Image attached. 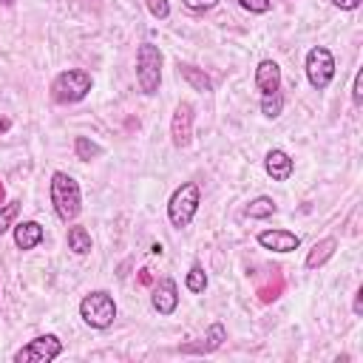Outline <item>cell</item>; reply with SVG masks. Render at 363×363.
Listing matches in <instances>:
<instances>
[{
  "instance_id": "cell-25",
  "label": "cell",
  "mask_w": 363,
  "mask_h": 363,
  "mask_svg": "<svg viewBox=\"0 0 363 363\" xmlns=\"http://www.w3.org/2000/svg\"><path fill=\"white\" fill-rule=\"evenodd\" d=\"M238 3H241V9H247L252 14H267L272 9V0H238Z\"/></svg>"
},
{
  "instance_id": "cell-12",
  "label": "cell",
  "mask_w": 363,
  "mask_h": 363,
  "mask_svg": "<svg viewBox=\"0 0 363 363\" xmlns=\"http://www.w3.org/2000/svg\"><path fill=\"white\" fill-rule=\"evenodd\" d=\"M224 340H227V329H224L221 320H216V323H210L207 335L199 343H187V346H182V352L184 354H207V352H216Z\"/></svg>"
},
{
  "instance_id": "cell-24",
  "label": "cell",
  "mask_w": 363,
  "mask_h": 363,
  "mask_svg": "<svg viewBox=\"0 0 363 363\" xmlns=\"http://www.w3.org/2000/svg\"><path fill=\"white\" fill-rule=\"evenodd\" d=\"M147 3V11L156 17V20H167L170 17V3L167 0H145Z\"/></svg>"
},
{
  "instance_id": "cell-20",
  "label": "cell",
  "mask_w": 363,
  "mask_h": 363,
  "mask_svg": "<svg viewBox=\"0 0 363 363\" xmlns=\"http://www.w3.org/2000/svg\"><path fill=\"white\" fill-rule=\"evenodd\" d=\"M74 153H77V159L91 162V159H96V156L102 153V147H99L96 142H91L88 136H77V142H74Z\"/></svg>"
},
{
  "instance_id": "cell-4",
  "label": "cell",
  "mask_w": 363,
  "mask_h": 363,
  "mask_svg": "<svg viewBox=\"0 0 363 363\" xmlns=\"http://www.w3.org/2000/svg\"><path fill=\"white\" fill-rule=\"evenodd\" d=\"M79 318L91 329H108L116 320V301L108 289H94L79 301Z\"/></svg>"
},
{
  "instance_id": "cell-1",
  "label": "cell",
  "mask_w": 363,
  "mask_h": 363,
  "mask_svg": "<svg viewBox=\"0 0 363 363\" xmlns=\"http://www.w3.org/2000/svg\"><path fill=\"white\" fill-rule=\"evenodd\" d=\"M48 193H51V204H54V213L57 218H62L65 224L74 221L82 210V193H79V184L74 176L57 170L51 173V184H48Z\"/></svg>"
},
{
  "instance_id": "cell-19",
  "label": "cell",
  "mask_w": 363,
  "mask_h": 363,
  "mask_svg": "<svg viewBox=\"0 0 363 363\" xmlns=\"http://www.w3.org/2000/svg\"><path fill=\"white\" fill-rule=\"evenodd\" d=\"M281 111H284V96L275 91V94H264L261 96V113L267 116V119H278L281 116Z\"/></svg>"
},
{
  "instance_id": "cell-26",
  "label": "cell",
  "mask_w": 363,
  "mask_h": 363,
  "mask_svg": "<svg viewBox=\"0 0 363 363\" xmlns=\"http://www.w3.org/2000/svg\"><path fill=\"white\" fill-rule=\"evenodd\" d=\"M352 102H354V105H363V71L354 74V82H352Z\"/></svg>"
},
{
  "instance_id": "cell-13",
  "label": "cell",
  "mask_w": 363,
  "mask_h": 363,
  "mask_svg": "<svg viewBox=\"0 0 363 363\" xmlns=\"http://www.w3.org/2000/svg\"><path fill=\"white\" fill-rule=\"evenodd\" d=\"M255 88L264 94H275L281 91V68L275 60H261L258 68H255Z\"/></svg>"
},
{
  "instance_id": "cell-9",
  "label": "cell",
  "mask_w": 363,
  "mask_h": 363,
  "mask_svg": "<svg viewBox=\"0 0 363 363\" xmlns=\"http://www.w3.org/2000/svg\"><path fill=\"white\" fill-rule=\"evenodd\" d=\"M150 303L159 315H173L176 306H179V289H176V281L173 278H159L156 286H153V295H150Z\"/></svg>"
},
{
  "instance_id": "cell-10",
  "label": "cell",
  "mask_w": 363,
  "mask_h": 363,
  "mask_svg": "<svg viewBox=\"0 0 363 363\" xmlns=\"http://www.w3.org/2000/svg\"><path fill=\"white\" fill-rule=\"evenodd\" d=\"M264 170H267V176H269L272 182H286V179L292 176V170H295V162H292V156H289L286 150L272 147V150L264 156Z\"/></svg>"
},
{
  "instance_id": "cell-22",
  "label": "cell",
  "mask_w": 363,
  "mask_h": 363,
  "mask_svg": "<svg viewBox=\"0 0 363 363\" xmlns=\"http://www.w3.org/2000/svg\"><path fill=\"white\" fill-rule=\"evenodd\" d=\"M17 213H20V201H17V199L0 204V235H3L6 230H11V221L17 218Z\"/></svg>"
},
{
  "instance_id": "cell-5",
  "label": "cell",
  "mask_w": 363,
  "mask_h": 363,
  "mask_svg": "<svg viewBox=\"0 0 363 363\" xmlns=\"http://www.w3.org/2000/svg\"><path fill=\"white\" fill-rule=\"evenodd\" d=\"M136 82L139 91L153 96L162 85V51L153 43H142L136 48Z\"/></svg>"
},
{
  "instance_id": "cell-14",
  "label": "cell",
  "mask_w": 363,
  "mask_h": 363,
  "mask_svg": "<svg viewBox=\"0 0 363 363\" xmlns=\"http://www.w3.org/2000/svg\"><path fill=\"white\" fill-rule=\"evenodd\" d=\"M43 238H45L43 224H37V221H20V224H14V244H17V250H34Z\"/></svg>"
},
{
  "instance_id": "cell-30",
  "label": "cell",
  "mask_w": 363,
  "mask_h": 363,
  "mask_svg": "<svg viewBox=\"0 0 363 363\" xmlns=\"http://www.w3.org/2000/svg\"><path fill=\"white\" fill-rule=\"evenodd\" d=\"M139 284H153V275H150V269H139Z\"/></svg>"
},
{
  "instance_id": "cell-23",
  "label": "cell",
  "mask_w": 363,
  "mask_h": 363,
  "mask_svg": "<svg viewBox=\"0 0 363 363\" xmlns=\"http://www.w3.org/2000/svg\"><path fill=\"white\" fill-rule=\"evenodd\" d=\"M281 289H284V278L278 275V278H275V286H272V284H267V286H258V298H261L264 303H272V301L281 295Z\"/></svg>"
},
{
  "instance_id": "cell-11",
  "label": "cell",
  "mask_w": 363,
  "mask_h": 363,
  "mask_svg": "<svg viewBox=\"0 0 363 363\" xmlns=\"http://www.w3.org/2000/svg\"><path fill=\"white\" fill-rule=\"evenodd\" d=\"M258 244L264 250H275V252H292L301 247V238L292 230H261L258 233Z\"/></svg>"
},
{
  "instance_id": "cell-15",
  "label": "cell",
  "mask_w": 363,
  "mask_h": 363,
  "mask_svg": "<svg viewBox=\"0 0 363 363\" xmlns=\"http://www.w3.org/2000/svg\"><path fill=\"white\" fill-rule=\"evenodd\" d=\"M335 250H337V238H332V235H326V238H320V241H315L312 244V250L306 252V269H318V267H323L332 255H335Z\"/></svg>"
},
{
  "instance_id": "cell-28",
  "label": "cell",
  "mask_w": 363,
  "mask_h": 363,
  "mask_svg": "<svg viewBox=\"0 0 363 363\" xmlns=\"http://www.w3.org/2000/svg\"><path fill=\"white\" fill-rule=\"evenodd\" d=\"M332 6H337V9H343V11H354V9L360 6V0H332Z\"/></svg>"
},
{
  "instance_id": "cell-2",
  "label": "cell",
  "mask_w": 363,
  "mask_h": 363,
  "mask_svg": "<svg viewBox=\"0 0 363 363\" xmlns=\"http://www.w3.org/2000/svg\"><path fill=\"white\" fill-rule=\"evenodd\" d=\"M91 74L82 71V68H68V71H60L54 79H51V99L60 102V105H71V102H82L88 94H91Z\"/></svg>"
},
{
  "instance_id": "cell-31",
  "label": "cell",
  "mask_w": 363,
  "mask_h": 363,
  "mask_svg": "<svg viewBox=\"0 0 363 363\" xmlns=\"http://www.w3.org/2000/svg\"><path fill=\"white\" fill-rule=\"evenodd\" d=\"M9 128H11V119L9 116H0V133H6Z\"/></svg>"
},
{
  "instance_id": "cell-16",
  "label": "cell",
  "mask_w": 363,
  "mask_h": 363,
  "mask_svg": "<svg viewBox=\"0 0 363 363\" xmlns=\"http://www.w3.org/2000/svg\"><path fill=\"white\" fill-rule=\"evenodd\" d=\"M176 71H179V77H182L193 91H201V94H210V91H213V82H210V77H207L201 68H196V65H190V62H179Z\"/></svg>"
},
{
  "instance_id": "cell-17",
  "label": "cell",
  "mask_w": 363,
  "mask_h": 363,
  "mask_svg": "<svg viewBox=\"0 0 363 363\" xmlns=\"http://www.w3.org/2000/svg\"><path fill=\"white\" fill-rule=\"evenodd\" d=\"M68 250L77 255H88L91 252V233L82 224L68 227Z\"/></svg>"
},
{
  "instance_id": "cell-33",
  "label": "cell",
  "mask_w": 363,
  "mask_h": 363,
  "mask_svg": "<svg viewBox=\"0 0 363 363\" xmlns=\"http://www.w3.org/2000/svg\"><path fill=\"white\" fill-rule=\"evenodd\" d=\"M0 3H3V6H11V3H14V0H0Z\"/></svg>"
},
{
  "instance_id": "cell-6",
  "label": "cell",
  "mask_w": 363,
  "mask_h": 363,
  "mask_svg": "<svg viewBox=\"0 0 363 363\" xmlns=\"http://www.w3.org/2000/svg\"><path fill=\"white\" fill-rule=\"evenodd\" d=\"M306 79L315 91H326L335 79V57L326 45H312L306 54Z\"/></svg>"
},
{
  "instance_id": "cell-27",
  "label": "cell",
  "mask_w": 363,
  "mask_h": 363,
  "mask_svg": "<svg viewBox=\"0 0 363 363\" xmlns=\"http://www.w3.org/2000/svg\"><path fill=\"white\" fill-rule=\"evenodd\" d=\"M182 3H184L190 11H210L218 0H182Z\"/></svg>"
},
{
  "instance_id": "cell-18",
  "label": "cell",
  "mask_w": 363,
  "mask_h": 363,
  "mask_svg": "<svg viewBox=\"0 0 363 363\" xmlns=\"http://www.w3.org/2000/svg\"><path fill=\"white\" fill-rule=\"evenodd\" d=\"M275 210H278V204H275L269 196H258V199H252V201L244 207V216H250V218H269Z\"/></svg>"
},
{
  "instance_id": "cell-8",
  "label": "cell",
  "mask_w": 363,
  "mask_h": 363,
  "mask_svg": "<svg viewBox=\"0 0 363 363\" xmlns=\"http://www.w3.org/2000/svg\"><path fill=\"white\" fill-rule=\"evenodd\" d=\"M170 142L173 147H187L193 142V105L190 102H179L170 119Z\"/></svg>"
},
{
  "instance_id": "cell-32",
  "label": "cell",
  "mask_w": 363,
  "mask_h": 363,
  "mask_svg": "<svg viewBox=\"0 0 363 363\" xmlns=\"http://www.w3.org/2000/svg\"><path fill=\"white\" fill-rule=\"evenodd\" d=\"M0 204H6V187H3V182H0Z\"/></svg>"
},
{
  "instance_id": "cell-3",
  "label": "cell",
  "mask_w": 363,
  "mask_h": 363,
  "mask_svg": "<svg viewBox=\"0 0 363 363\" xmlns=\"http://www.w3.org/2000/svg\"><path fill=\"white\" fill-rule=\"evenodd\" d=\"M199 204H201V193H199V184L196 182H184L173 190L170 201H167V218L176 230H184L190 227L193 216L199 213Z\"/></svg>"
},
{
  "instance_id": "cell-7",
  "label": "cell",
  "mask_w": 363,
  "mask_h": 363,
  "mask_svg": "<svg viewBox=\"0 0 363 363\" xmlns=\"http://www.w3.org/2000/svg\"><path fill=\"white\" fill-rule=\"evenodd\" d=\"M62 354V340L57 335H40L14 352V363H51Z\"/></svg>"
},
{
  "instance_id": "cell-29",
  "label": "cell",
  "mask_w": 363,
  "mask_h": 363,
  "mask_svg": "<svg viewBox=\"0 0 363 363\" xmlns=\"http://www.w3.org/2000/svg\"><path fill=\"white\" fill-rule=\"evenodd\" d=\"M354 315H363V286H357V292H354Z\"/></svg>"
},
{
  "instance_id": "cell-21",
  "label": "cell",
  "mask_w": 363,
  "mask_h": 363,
  "mask_svg": "<svg viewBox=\"0 0 363 363\" xmlns=\"http://www.w3.org/2000/svg\"><path fill=\"white\" fill-rule=\"evenodd\" d=\"M184 284H187L190 292L201 295V292L207 289V272H204V267H201V264H193L190 272H187V278H184Z\"/></svg>"
}]
</instances>
